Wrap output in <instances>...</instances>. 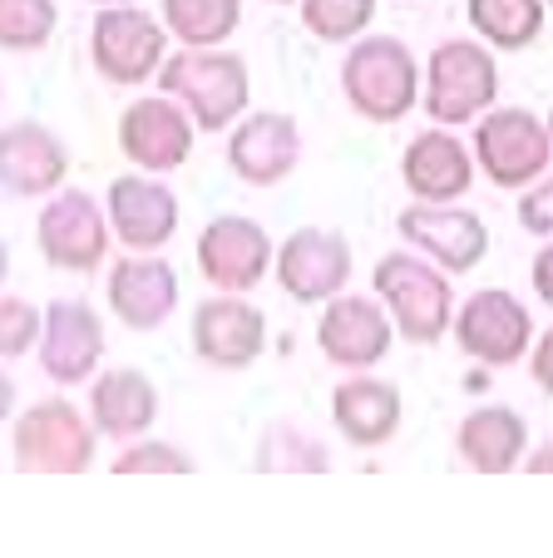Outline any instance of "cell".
Instances as JSON below:
<instances>
[{
	"label": "cell",
	"instance_id": "1",
	"mask_svg": "<svg viewBox=\"0 0 553 558\" xmlns=\"http://www.w3.org/2000/svg\"><path fill=\"white\" fill-rule=\"evenodd\" d=\"M341 89L361 119L396 124L420 99V64L396 35H365V40H351L341 60Z\"/></svg>",
	"mask_w": 553,
	"mask_h": 558
},
{
	"label": "cell",
	"instance_id": "2",
	"mask_svg": "<svg viewBox=\"0 0 553 558\" xmlns=\"http://www.w3.org/2000/svg\"><path fill=\"white\" fill-rule=\"evenodd\" d=\"M158 85L189 109L199 119V129H208V134L228 129L248 109V95H252L248 64L228 50H213V45H203V50L189 45L183 54H168L158 64Z\"/></svg>",
	"mask_w": 553,
	"mask_h": 558
},
{
	"label": "cell",
	"instance_id": "3",
	"mask_svg": "<svg viewBox=\"0 0 553 558\" xmlns=\"http://www.w3.org/2000/svg\"><path fill=\"white\" fill-rule=\"evenodd\" d=\"M376 296L386 302L390 322L406 341L435 347L455 327V292L440 263H425L416 253H386L376 263Z\"/></svg>",
	"mask_w": 553,
	"mask_h": 558
},
{
	"label": "cell",
	"instance_id": "4",
	"mask_svg": "<svg viewBox=\"0 0 553 558\" xmlns=\"http://www.w3.org/2000/svg\"><path fill=\"white\" fill-rule=\"evenodd\" d=\"M500 99V64L480 40H445L425 64V114L435 124H474Z\"/></svg>",
	"mask_w": 553,
	"mask_h": 558
},
{
	"label": "cell",
	"instance_id": "5",
	"mask_svg": "<svg viewBox=\"0 0 553 558\" xmlns=\"http://www.w3.org/2000/svg\"><path fill=\"white\" fill-rule=\"evenodd\" d=\"M474 163L494 189H529L553 163V134L549 119L529 109H490L474 129Z\"/></svg>",
	"mask_w": 553,
	"mask_h": 558
},
{
	"label": "cell",
	"instance_id": "6",
	"mask_svg": "<svg viewBox=\"0 0 553 558\" xmlns=\"http://www.w3.org/2000/svg\"><path fill=\"white\" fill-rule=\"evenodd\" d=\"M95 425L70 401H40L15 421V470L25 474H80L95 464Z\"/></svg>",
	"mask_w": 553,
	"mask_h": 558
},
{
	"label": "cell",
	"instance_id": "7",
	"mask_svg": "<svg viewBox=\"0 0 553 558\" xmlns=\"http://www.w3.org/2000/svg\"><path fill=\"white\" fill-rule=\"evenodd\" d=\"M455 341L465 356L484 361V366H514L519 356H529L533 316L514 292L484 287L455 312Z\"/></svg>",
	"mask_w": 553,
	"mask_h": 558
},
{
	"label": "cell",
	"instance_id": "8",
	"mask_svg": "<svg viewBox=\"0 0 553 558\" xmlns=\"http://www.w3.org/2000/svg\"><path fill=\"white\" fill-rule=\"evenodd\" d=\"M396 228L410 247H420L445 272H474L490 253V228L455 203H410Z\"/></svg>",
	"mask_w": 553,
	"mask_h": 558
},
{
	"label": "cell",
	"instance_id": "9",
	"mask_svg": "<svg viewBox=\"0 0 553 558\" xmlns=\"http://www.w3.org/2000/svg\"><path fill=\"white\" fill-rule=\"evenodd\" d=\"M390 341H396V322L390 312H381L376 296H332L326 316L316 322V347L332 366L346 371H371L376 361H386Z\"/></svg>",
	"mask_w": 553,
	"mask_h": 558
},
{
	"label": "cell",
	"instance_id": "10",
	"mask_svg": "<svg viewBox=\"0 0 553 558\" xmlns=\"http://www.w3.org/2000/svg\"><path fill=\"white\" fill-rule=\"evenodd\" d=\"M95 70L115 85H144L164 64V25L134 5H109L95 21Z\"/></svg>",
	"mask_w": 553,
	"mask_h": 558
},
{
	"label": "cell",
	"instance_id": "11",
	"mask_svg": "<svg viewBox=\"0 0 553 558\" xmlns=\"http://www.w3.org/2000/svg\"><path fill=\"white\" fill-rule=\"evenodd\" d=\"M277 282L297 302H332L351 282V243L332 228H297L277 253Z\"/></svg>",
	"mask_w": 553,
	"mask_h": 558
},
{
	"label": "cell",
	"instance_id": "12",
	"mask_svg": "<svg viewBox=\"0 0 553 558\" xmlns=\"http://www.w3.org/2000/svg\"><path fill=\"white\" fill-rule=\"evenodd\" d=\"M35 238H40L45 263L64 267V272H95L109 253L105 213L89 193H60V198L45 203Z\"/></svg>",
	"mask_w": 553,
	"mask_h": 558
},
{
	"label": "cell",
	"instance_id": "13",
	"mask_svg": "<svg viewBox=\"0 0 553 558\" xmlns=\"http://www.w3.org/2000/svg\"><path fill=\"white\" fill-rule=\"evenodd\" d=\"M267 347V322L252 302H238V292L199 302L193 312V351L199 361L218 371H248Z\"/></svg>",
	"mask_w": 553,
	"mask_h": 558
},
{
	"label": "cell",
	"instance_id": "14",
	"mask_svg": "<svg viewBox=\"0 0 553 558\" xmlns=\"http://www.w3.org/2000/svg\"><path fill=\"white\" fill-rule=\"evenodd\" d=\"M199 267L218 292H252L272 267V238L252 218H213L199 238Z\"/></svg>",
	"mask_w": 553,
	"mask_h": 558
},
{
	"label": "cell",
	"instance_id": "15",
	"mask_svg": "<svg viewBox=\"0 0 553 558\" xmlns=\"http://www.w3.org/2000/svg\"><path fill=\"white\" fill-rule=\"evenodd\" d=\"M99 356H105V327L84 302H50L45 306V337H40V366L60 386H80L84 376H95Z\"/></svg>",
	"mask_w": 553,
	"mask_h": 558
},
{
	"label": "cell",
	"instance_id": "16",
	"mask_svg": "<svg viewBox=\"0 0 553 558\" xmlns=\"http://www.w3.org/2000/svg\"><path fill=\"white\" fill-rule=\"evenodd\" d=\"M302 158V129L292 114H252L238 124L228 144V163L242 183L252 189H272L297 169Z\"/></svg>",
	"mask_w": 553,
	"mask_h": 558
},
{
	"label": "cell",
	"instance_id": "17",
	"mask_svg": "<svg viewBox=\"0 0 553 558\" xmlns=\"http://www.w3.org/2000/svg\"><path fill=\"white\" fill-rule=\"evenodd\" d=\"M119 144L139 169L168 173L178 169L193 148V119L173 105V99H139L119 119Z\"/></svg>",
	"mask_w": 553,
	"mask_h": 558
},
{
	"label": "cell",
	"instance_id": "18",
	"mask_svg": "<svg viewBox=\"0 0 553 558\" xmlns=\"http://www.w3.org/2000/svg\"><path fill=\"white\" fill-rule=\"evenodd\" d=\"M400 179L420 203H455L474 183V158L449 129H425L400 158Z\"/></svg>",
	"mask_w": 553,
	"mask_h": 558
},
{
	"label": "cell",
	"instance_id": "19",
	"mask_svg": "<svg viewBox=\"0 0 553 558\" xmlns=\"http://www.w3.org/2000/svg\"><path fill=\"white\" fill-rule=\"evenodd\" d=\"M64 144L40 124L0 129V189L11 198H45L64 183Z\"/></svg>",
	"mask_w": 553,
	"mask_h": 558
},
{
	"label": "cell",
	"instance_id": "20",
	"mask_svg": "<svg viewBox=\"0 0 553 558\" xmlns=\"http://www.w3.org/2000/svg\"><path fill=\"white\" fill-rule=\"evenodd\" d=\"M109 222H115L119 243L134 253H154L173 238L178 228V198L154 179H115L109 183Z\"/></svg>",
	"mask_w": 553,
	"mask_h": 558
},
{
	"label": "cell",
	"instance_id": "21",
	"mask_svg": "<svg viewBox=\"0 0 553 558\" xmlns=\"http://www.w3.org/2000/svg\"><path fill=\"white\" fill-rule=\"evenodd\" d=\"M332 421L351 445L376 450L400 430V390L376 376H351L332 390Z\"/></svg>",
	"mask_w": 553,
	"mask_h": 558
},
{
	"label": "cell",
	"instance_id": "22",
	"mask_svg": "<svg viewBox=\"0 0 553 558\" xmlns=\"http://www.w3.org/2000/svg\"><path fill=\"white\" fill-rule=\"evenodd\" d=\"M109 306L119 312V322L134 331L164 327L178 306V277L158 257H129L109 277Z\"/></svg>",
	"mask_w": 553,
	"mask_h": 558
},
{
	"label": "cell",
	"instance_id": "23",
	"mask_svg": "<svg viewBox=\"0 0 553 558\" xmlns=\"http://www.w3.org/2000/svg\"><path fill=\"white\" fill-rule=\"evenodd\" d=\"M459 460L480 474H509L529 454V425L509 405H480L459 421Z\"/></svg>",
	"mask_w": 553,
	"mask_h": 558
},
{
	"label": "cell",
	"instance_id": "24",
	"mask_svg": "<svg viewBox=\"0 0 553 558\" xmlns=\"http://www.w3.org/2000/svg\"><path fill=\"white\" fill-rule=\"evenodd\" d=\"M89 421L95 430L115 435V440H139L148 435V425L158 421V390L144 371H109L95 380L89 396Z\"/></svg>",
	"mask_w": 553,
	"mask_h": 558
},
{
	"label": "cell",
	"instance_id": "25",
	"mask_svg": "<svg viewBox=\"0 0 553 558\" xmlns=\"http://www.w3.org/2000/svg\"><path fill=\"white\" fill-rule=\"evenodd\" d=\"M470 25L494 50H529L543 31V0H470Z\"/></svg>",
	"mask_w": 553,
	"mask_h": 558
},
{
	"label": "cell",
	"instance_id": "26",
	"mask_svg": "<svg viewBox=\"0 0 553 558\" xmlns=\"http://www.w3.org/2000/svg\"><path fill=\"white\" fill-rule=\"evenodd\" d=\"M242 0H164V25L183 45H218L238 31Z\"/></svg>",
	"mask_w": 553,
	"mask_h": 558
},
{
	"label": "cell",
	"instance_id": "27",
	"mask_svg": "<svg viewBox=\"0 0 553 558\" xmlns=\"http://www.w3.org/2000/svg\"><path fill=\"white\" fill-rule=\"evenodd\" d=\"M257 470L262 474H322V470H332V454H326L322 440L277 421L257 445Z\"/></svg>",
	"mask_w": 553,
	"mask_h": 558
},
{
	"label": "cell",
	"instance_id": "28",
	"mask_svg": "<svg viewBox=\"0 0 553 558\" xmlns=\"http://www.w3.org/2000/svg\"><path fill=\"white\" fill-rule=\"evenodd\" d=\"M376 15V0H302V25L316 40L351 45Z\"/></svg>",
	"mask_w": 553,
	"mask_h": 558
},
{
	"label": "cell",
	"instance_id": "29",
	"mask_svg": "<svg viewBox=\"0 0 553 558\" xmlns=\"http://www.w3.org/2000/svg\"><path fill=\"white\" fill-rule=\"evenodd\" d=\"M55 0H0V45L5 50H40L55 35Z\"/></svg>",
	"mask_w": 553,
	"mask_h": 558
},
{
	"label": "cell",
	"instance_id": "30",
	"mask_svg": "<svg viewBox=\"0 0 553 558\" xmlns=\"http://www.w3.org/2000/svg\"><path fill=\"white\" fill-rule=\"evenodd\" d=\"M45 316L21 296H0V356H25L40 341Z\"/></svg>",
	"mask_w": 553,
	"mask_h": 558
},
{
	"label": "cell",
	"instance_id": "31",
	"mask_svg": "<svg viewBox=\"0 0 553 558\" xmlns=\"http://www.w3.org/2000/svg\"><path fill=\"white\" fill-rule=\"evenodd\" d=\"M189 470H193L189 454L164 440H134L115 460V474H189Z\"/></svg>",
	"mask_w": 553,
	"mask_h": 558
},
{
	"label": "cell",
	"instance_id": "32",
	"mask_svg": "<svg viewBox=\"0 0 553 558\" xmlns=\"http://www.w3.org/2000/svg\"><path fill=\"white\" fill-rule=\"evenodd\" d=\"M519 228L533 238H553V179L529 183V193L519 198Z\"/></svg>",
	"mask_w": 553,
	"mask_h": 558
},
{
	"label": "cell",
	"instance_id": "33",
	"mask_svg": "<svg viewBox=\"0 0 553 558\" xmlns=\"http://www.w3.org/2000/svg\"><path fill=\"white\" fill-rule=\"evenodd\" d=\"M529 371H533V380H539L543 396H553V327L543 331L539 341H533V351H529Z\"/></svg>",
	"mask_w": 553,
	"mask_h": 558
},
{
	"label": "cell",
	"instance_id": "34",
	"mask_svg": "<svg viewBox=\"0 0 553 558\" xmlns=\"http://www.w3.org/2000/svg\"><path fill=\"white\" fill-rule=\"evenodd\" d=\"M529 282H533V292H539V302H543V306H553V238L539 247V257H533Z\"/></svg>",
	"mask_w": 553,
	"mask_h": 558
},
{
	"label": "cell",
	"instance_id": "35",
	"mask_svg": "<svg viewBox=\"0 0 553 558\" xmlns=\"http://www.w3.org/2000/svg\"><path fill=\"white\" fill-rule=\"evenodd\" d=\"M524 470L529 474H553V445H539V450L524 454Z\"/></svg>",
	"mask_w": 553,
	"mask_h": 558
},
{
	"label": "cell",
	"instance_id": "36",
	"mask_svg": "<svg viewBox=\"0 0 553 558\" xmlns=\"http://www.w3.org/2000/svg\"><path fill=\"white\" fill-rule=\"evenodd\" d=\"M15 411V380L11 376H0V421Z\"/></svg>",
	"mask_w": 553,
	"mask_h": 558
},
{
	"label": "cell",
	"instance_id": "37",
	"mask_svg": "<svg viewBox=\"0 0 553 558\" xmlns=\"http://www.w3.org/2000/svg\"><path fill=\"white\" fill-rule=\"evenodd\" d=\"M5 267H11V253H5V243H0V282H5Z\"/></svg>",
	"mask_w": 553,
	"mask_h": 558
},
{
	"label": "cell",
	"instance_id": "38",
	"mask_svg": "<svg viewBox=\"0 0 553 558\" xmlns=\"http://www.w3.org/2000/svg\"><path fill=\"white\" fill-rule=\"evenodd\" d=\"M549 134H553V114H549Z\"/></svg>",
	"mask_w": 553,
	"mask_h": 558
},
{
	"label": "cell",
	"instance_id": "39",
	"mask_svg": "<svg viewBox=\"0 0 553 558\" xmlns=\"http://www.w3.org/2000/svg\"><path fill=\"white\" fill-rule=\"evenodd\" d=\"M543 5H553V0H543Z\"/></svg>",
	"mask_w": 553,
	"mask_h": 558
},
{
	"label": "cell",
	"instance_id": "40",
	"mask_svg": "<svg viewBox=\"0 0 553 558\" xmlns=\"http://www.w3.org/2000/svg\"><path fill=\"white\" fill-rule=\"evenodd\" d=\"M109 5H115V0H109Z\"/></svg>",
	"mask_w": 553,
	"mask_h": 558
},
{
	"label": "cell",
	"instance_id": "41",
	"mask_svg": "<svg viewBox=\"0 0 553 558\" xmlns=\"http://www.w3.org/2000/svg\"><path fill=\"white\" fill-rule=\"evenodd\" d=\"M277 5H282V0H277Z\"/></svg>",
	"mask_w": 553,
	"mask_h": 558
}]
</instances>
